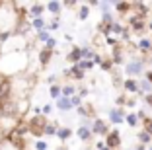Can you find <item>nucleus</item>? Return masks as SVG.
<instances>
[{"mask_svg":"<svg viewBox=\"0 0 152 150\" xmlns=\"http://www.w3.org/2000/svg\"><path fill=\"white\" fill-rule=\"evenodd\" d=\"M137 138H139V144H144V146H148V148L152 146V137L146 131H139L137 132Z\"/></svg>","mask_w":152,"mask_h":150,"instance_id":"2eb2a0df","label":"nucleus"},{"mask_svg":"<svg viewBox=\"0 0 152 150\" xmlns=\"http://www.w3.org/2000/svg\"><path fill=\"white\" fill-rule=\"evenodd\" d=\"M72 102H70V97H61V100H57V109L58 111H70L72 109Z\"/></svg>","mask_w":152,"mask_h":150,"instance_id":"4468645a","label":"nucleus"},{"mask_svg":"<svg viewBox=\"0 0 152 150\" xmlns=\"http://www.w3.org/2000/svg\"><path fill=\"white\" fill-rule=\"evenodd\" d=\"M146 59H131V61L125 62V74L129 78H137L140 80L146 72Z\"/></svg>","mask_w":152,"mask_h":150,"instance_id":"f257e3e1","label":"nucleus"},{"mask_svg":"<svg viewBox=\"0 0 152 150\" xmlns=\"http://www.w3.org/2000/svg\"><path fill=\"white\" fill-rule=\"evenodd\" d=\"M78 66H80L82 70H92V68H94V61H80L78 62Z\"/></svg>","mask_w":152,"mask_h":150,"instance_id":"393cba45","label":"nucleus"},{"mask_svg":"<svg viewBox=\"0 0 152 150\" xmlns=\"http://www.w3.org/2000/svg\"><path fill=\"white\" fill-rule=\"evenodd\" d=\"M63 6H64L63 2H49V4H47V10H49L53 16H58L61 10H63Z\"/></svg>","mask_w":152,"mask_h":150,"instance_id":"6ab92c4d","label":"nucleus"},{"mask_svg":"<svg viewBox=\"0 0 152 150\" xmlns=\"http://www.w3.org/2000/svg\"><path fill=\"white\" fill-rule=\"evenodd\" d=\"M113 8L121 16H129L133 12V2H113Z\"/></svg>","mask_w":152,"mask_h":150,"instance_id":"6e6552de","label":"nucleus"},{"mask_svg":"<svg viewBox=\"0 0 152 150\" xmlns=\"http://www.w3.org/2000/svg\"><path fill=\"white\" fill-rule=\"evenodd\" d=\"M142 78H144V80H148V82L152 84V68H148V70L144 72V76H142Z\"/></svg>","mask_w":152,"mask_h":150,"instance_id":"f704fd0d","label":"nucleus"},{"mask_svg":"<svg viewBox=\"0 0 152 150\" xmlns=\"http://www.w3.org/2000/svg\"><path fill=\"white\" fill-rule=\"evenodd\" d=\"M140 125H142V131H146L148 135L152 137V117H146V119H144Z\"/></svg>","mask_w":152,"mask_h":150,"instance_id":"b1692460","label":"nucleus"},{"mask_svg":"<svg viewBox=\"0 0 152 150\" xmlns=\"http://www.w3.org/2000/svg\"><path fill=\"white\" fill-rule=\"evenodd\" d=\"M107 117H109V123H113V125H123V123H125L127 113H125V109H123V107H113V109L107 111Z\"/></svg>","mask_w":152,"mask_h":150,"instance_id":"7ed1b4c3","label":"nucleus"},{"mask_svg":"<svg viewBox=\"0 0 152 150\" xmlns=\"http://www.w3.org/2000/svg\"><path fill=\"white\" fill-rule=\"evenodd\" d=\"M58 150H66V148H64V146H61V148H58Z\"/></svg>","mask_w":152,"mask_h":150,"instance_id":"79ce46f5","label":"nucleus"},{"mask_svg":"<svg viewBox=\"0 0 152 150\" xmlns=\"http://www.w3.org/2000/svg\"><path fill=\"white\" fill-rule=\"evenodd\" d=\"M51 59H53V51H49V49H41V51H39V62H41V66H47L51 62Z\"/></svg>","mask_w":152,"mask_h":150,"instance_id":"f8f14e48","label":"nucleus"},{"mask_svg":"<svg viewBox=\"0 0 152 150\" xmlns=\"http://www.w3.org/2000/svg\"><path fill=\"white\" fill-rule=\"evenodd\" d=\"M84 74H86V70H82L78 64H72L70 68L66 70V76H70V78H74V80H82Z\"/></svg>","mask_w":152,"mask_h":150,"instance_id":"9b49d317","label":"nucleus"},{"mask_svg":"<svg viewBox=\"0 0 152 150\" xmlns=\"http://www.w3.org/2000/svg\"><path fill=\"white\" fill-rule=\"evenodd\" d=\"M134 47H137V51H139L144 59L152 55V39H150V37H140V39L137 41Z\"/></svg>","mask_w":152,"mask_h":150,"instance_id":"39448f33","label":"nucleus"},{"mask_svg":"<svg viewBox=\"0 0 152 150\" xmlns=\"http://www.w3.org/2000/svg\"><path fill=\"white\" fill-rule=\"evenodd\" d=\"M76 92H78V90H76L74 86H70V84L63 86V97H72V96H76Z\"/></svg>","mask_w":152,"mask_h":150,"instance_id":"5701e85b","label":"nucleus"},{"mask_svg":"<svg viewBox=\"0 0 152 150\" xmlns=\"http://www.w3.org/2000/svg\"><path fill=\"white\" fill-rule=\"evenodd\" d=\"M96 148H98V150H103V148H105V140H98V142H96Z\"/></svg>","mask_w":152,"mask_h":150,"instance_id":"e433bc0d","label":"nucleus"},{"mask_svg":"<svg viewBox=\"0 0 152 150\" xmlns=\"http://www.w3.org/2000/svg\"><path fill=\"white\" fill-rule=\"evenodd\" d=\"M55 47H57V39H53V37H51V39L47 41V43H45V49H49V51H53Z\"/></svg>","mask_w":152,"mask_h":150,"instance_id":"c756f323","label":"nucleus"},{"mask_svg":"<svg viewBox=\"0 0 152 150\" xmlns=\"http://www.w3.org/2000/svg\"><path fill=\"white\" fill-rule=\"evenodd\" d=\"M90 127H92V132H94V135H98V137H107L109 131H111V129H109V125L105 123L103 119H94Z\"/></svg>","mask_w":152,"mask_h":150,"instance_id":"20e7f679","label":"nucleus"},{"mask_svg":"<svg viewBox=\"0 0 152 150\" xmlns=\"http://www.w3.org/2000/svg\"><path fill=\"white\" fill-rule=\"evenodd\" d=\"M70 102H72V105H74L76 109H78V107L82 105V97L78 96V94H76V96H72V97H70Z\"/></svg>","mask_w":152,"mask_h":150,"instance_id":"c85d7f7f","label":"nucleus"},{"mask_svg":"<svg viewBox=\"0 0 152 150\" xmlns=\"http://www.w3.org/2000/svg\"><path fill=\"white\" fill-rule=\"evenodd\" d=\"M57 137H58V140H68V138L72 137V131L68 127H58V132H57Z\"/></svg>","mask_w":152,"mask_h":150,"instance_id":"f3484780","label":"nucleus"},{"mask_svg":"<svg viewBox=\"0 0 152 150\" xmlns=\"http://www.w3.org/2000/svg\"><path fill=\"white\" fill-rule=\"evenodd\" d=\"M78 96H80V97L88 96V88H80V90H78Z\"/></svg>","mask_w":152,"mask_h":150,"instance_id":"58836bf2","label":"nucleus"},{"mask_svg":"<svg viewBox=\"0 0 152 150\" xmlns=\"http://www.w3.org/2000/svg\"><path fill=\"white\" fill-rule=\"evenodd\" d=\"M139 90H140V97H144V96H148V94H152V84L148 80L140 78L139 80Z\"/></svg>","mask_w":152,"mask_h":150,"instance_id":"ddd939ff","label":"nucleus"},{"mask_svg":"<svg viewBox=\"0 0 152 150\" xmlns=\"http://www.w3.org/2000/svg\"><path fill=\"white\" fill-rule=\"evenodd\" d=\"M134 150H148V148L144 144H137V146H134Z\"/></svg>","mask_w":152,"mask_h":150,"instance_id":"ea45409f","label":"nucleus"},{"mask_svg":"<svg viewBox=\"0 0 152 150\" xmlns=\"http://www.w3.org/2000/svg\"><path fill=\"white\" fill-rule=\"evenodd\" d=\"M37 39H39V41H43V43H47V41L51 39L49 29H45V31H41V33H37Z\"/></svg>","mask_w":152,"mask_h":150,"instance_id":"a878e982","label":"nucleus"},{"mask_svg":"<svg viewBox=\"0 0 152 150\" xmlns=\"http://www.w3.org/2000/svg\"><path fill=\"white\" fill-rule=\"evenodd\" d=\"M51 111H53V105H51V103H45V105H43V117H45V115H49Z\"/></svg>","mask_w":152,"mask_h":150,"instance_id":"72a5a7b5","label":"nucleus"},{"mask_svg":"<svg viewBox=\"0 0 152 150\" xmlns=\"http://www.w3.org/2000/svg\"><path fill=\"white\" fill-rule=\"evenodd\" d=\"M35 150H47V142L45 140H35Z\"/></svg>","mask_w":152,"mask_h":150,"instance_id":"7c9ffc66","label":"nucleus"},{"mask_svg":"<svg viewBox=\"0 0 152 150\" xmlns=\"http://www.w3.org/2000/svg\"><path fill=\"white\" fill-rule=\"evenodd\" d=\"M125 123L129 125L131 129H134L137 125H140V119H139V115H137V113H127V117H125Z\"/></svg>","mask_w":152,"mask_h":150,"instance_id":"dca6fc26","label":"nucleus"},{"mask_svg":"<svg viewBox=\"0 0 152 150\" xmlns=\"http://www.w3.org/2000/svg\"><path fill=\"white\" fill-rule=\"evenodd\" d=\"M113 68V61L111 59H105V61L102 62V70H105V72H109Z\"/></svg>","mask_w":152,"mask_h":150,"instance_id":"bb28decb","label":"nucleus"},{"mask_svg":"<svg viewBox=\"0 0 152 150\" xmlns=\"http://www.w3.org/2000/svg\"><path fill=\"white\" fill-rule=\"evenodd\" d=\"M144 103H146L148 107L152 109V94H148V96H144Z\"/></svg>","mask_w":152,"mask_h":150,"instance_id":"c9c22d12","label":"nucleus"},{"mask_svg":"<svg viewBox=\"0 0 152 150\" xmlns=\"http://www.w3.org/2000/svg\"><path fill=\"white\" fill-rule=\"evenodd\" d=\"M129 150H134V148H129Z\"/></svg>","mask_w":152,"mask_h":150,"instance_id":"a18cd8bd","label":"nucleus"},{"mask_svg":"<svg viewBox=\"0 0 152 150\" xmlns=\"http://www.w3.org/2000/svg\"><path fill=\"white\" fill-rule=\"evenodd\" d=\"M31 27L37 31V33H41V31L47 29V23H45L43 18H37V20H31Z\"/></svg>","mask_w":152,"mask_h":150,"instance_id":"a211bd4d","label":"nucleus"},{"mask_svg":"<svg viewBox=\"0 0 152 150\" xmlns=\"http://www.w3.org/2000/svg\"><path fill=\"white\" fill-rule=\"evenodd\" d=\"M66 61H68V62H72V64H78V62L82 61V47L74 45V47L70 49V53L66 55Z\"/></svg>","mask_w":152,"mask_h":150,"instance_id":"1a4fd4ad","label":"nucleus"},{"mask_svg":"<svg viewBox=\"0 0 152 150\" xmlns=\"http://www.w3.org/2000/svg\"><path fill=\"white\" fill-rule=\"evenodd\" d=\"M4 140H6V132H4V129L0 127V144H2Z\"/></svg>","mask_w":152,"mask_h":150,"instance_id":"4c0bfd02","label":"nucleus"},{"mask_svg":"<svg viewBox=\"0 0 152 150\" xmlns=\"http://www.w3.org/2000/svg\"><path fill=\"white\" fill-rule=\"evenodd\" d=\"M49 94H51L53 100H61V97H63V88L55 84V86H51V88H49Z\"/></svg>","mask_w":152,"mask_h":150,"instance_id":"4be33fe9","label":"nucleus"},{"mask_svg":"<svg viewBox=\"0 0 152 150\" xmlns=\"http://www.w3.org/2000/svg\"><path fill=\"white\" fill-rule=\"evenodd\" d=\"M47 29H49V31H53V29H58V20H57V18H55V20H53V22H51V23H49V26H47Z\"/></svg>","mask_w":152,"mask_h":150,"instance_id":"473e14b6","label":"nucleus"},{"mask_svg":"<svg viewBox=\"0 0 152 150\" xmlns=\"http://www.w3.org/2000/svg\"><path fill=\"white\" fill-rule=\"evenodd\" d=\"M148 150H152V146H150V148H148Z\"/></svg>","mask_w":152,"mask_h":150,"instance_id":"c03bdc74","label":"nucleus"},{"mask_svg":"<svg viewBox=\"0 0 152 150\" xmlns=\"http://www.w3.org/2000/svg\"><path fill=\"white\" fill-rule=\"evenodd\" d=\"M88 18H90V6L88 4H82L80 8H78V20L84 22V20H88Z\"/></svg>","mask_w":152,"mask_h":150,"instance_id":"412c9836","label":"nucleus"},{"mask_svg":"<svg viewBox=\"0 0 152 150\" xmlns=\"http://www.w3.org/2000/svg\"><path fill=\"white\" fill-rule=\"evenodd\" d=\"M121 142H123V138H121L119 129H111V131H109V135L105 137V146H107V148H111V150H117L121 146Z\"/></svg>","mask_w":152,"mask_h":150,"instance_id":"f03ea898","label":"nucleus"},{"mask_svg":"<svg viewBox=\"0 0 152 150\" xmlns=\"http://www.w3.org/2000/svg\"><path fill=\"white\" fill-rule=\"evenodd\" d=\"M76 111H78L80 117H94V109H92V105H80Z\"/></svg>","mask_w":152,"mask_h":150,"instance_id":"aec40b11","label":"nucleus"},{"mask_svg":"<svg viewBox=\"0 0 152 150\" xmlns=\"http://www.w3.org/2000/svg\"><path fill=\"white\" fill-rule=\"evenodd\" d=\"M103 150H111V148H107V146H105V148H103Z\"/></svg>","mask_w":152,"mask_h":150,"instance_id":"37998d69","label":"nucleus"},{"mask_svg":"<svg viewBox=\"0 0 152 150\" xmlns=\"http://www.w3.org/2000/svg\"><path fill=\"white\" fill-rule=\"evenodd\" d=\"M134 105H137V97H134V96L127 97V103H125V107H134Z\"/></svg>","mask_w":152,"mask_h":150,"instance_id":"2f4dec72","label":"nucleus"},{"mask_svg":"<svg viewBox=\"0 0 152 150\" xmlns=\"http://www.w3.org/2000/svg\"><path fill=\"white\" fill-rule=\"evenodd\" d=\"M45 10H47V4H41V2H37V4H31V6H29V16H31V20L41 18Z\"/></svg>","mask_w":152,"mask_h":150,"instance_id":"9d476101","label":"nucleus"},{"mask_svg":"<svg viewBox=\"0 0 152 150\" xmlns=\"http://www.w3.org/2000/svg\"><path fill=\"white\" fill-rule=\"evenodd\" d=\"M123 90H125V94H129V96L140 97L139 80H137V78H125V82H123Z\"/></svg>","mask_w":152,"mask_h":150,"instance_id":"423d86ee","label":"nucleus"},{"mask_svg":"<svg viewBox=\"0 0 152 150\" xmlns=\"http://www.w3.org/2000/svg\"><path fill=\"white\" fill-rule=\"evenodd\" d=\"M148 31H152V20L148 22Z\"/></svg>","mask_w":152,"mask_h":150,"instance_id":"a19ab883","label":"nucleus"},{"mask_svg":"<svg viewBox=\"0 0 152 150\" xmlns=\"http://www.w3.org/2000/svg\"><path fill=\"white\" fill-rule=\"evenodd\" d=\"M92 127H90L88 123H84V125H80V127L76 129V137L80 138V140H84V142H88L90 138H92Z\"/></svg>","mask_w":152,"mask_h":150,"instance_id":"0eeeda50","label":"nucleus"},{"mask_svg":"<svg viewBox=\"0 0 152 150\" xmlns=\"http://www.w3.org/2000/svg\"><path fill=\"white\" fill-rule=\"evenodd\" d=\"M57 132H58L57 125H49V123H47V127H45V135H57Z\"/></svg>","mask_w":152,"mask_h":150,"instance_id":"cd10ccee","label":"nucleus"}]
</instances>
